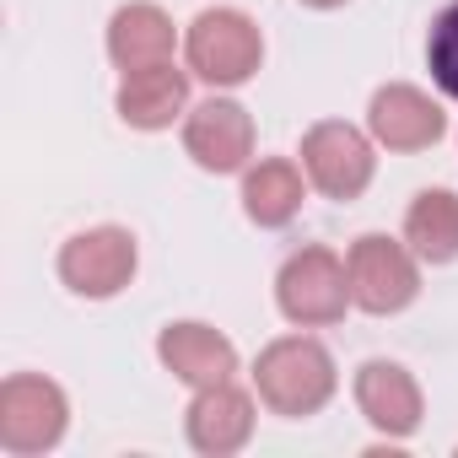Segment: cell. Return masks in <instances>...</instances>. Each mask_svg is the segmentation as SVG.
<instances>
[{
	"label": "cell",
	"mask_w": 458,
	"mask_h": 458,
	"mask_svg": "<svg viewBox=\"0 0 458 458\" xmlns=\"http://www.w3.org/2000/svg\"><path fill=\"white\" fill-rule=\"evenodd\" d=\"M254 394L281 420H308L340 394V367L318 335H281L254 356Z\"/></svg>",
	"instance_id": "cell-1"
},
{
	"label": "cell",
	"mask_w": 458,
	"mask_h": 458,
	"mask_svg": "<svg viewBox=\"0 0 458 458\" xmlns=\"http://www.w3.org/2000/svg\"><path fill=\"white\" fill-rule=\"evenodd\" d=\"M183 65L194 71V81H205L216 92H233V87H243V81L259 76V65H265V33L238 6H205L183 28Z\"/></svg>",
	"instance_id": "cell-2"
},
{
	"label": "cell",
	"mask_w": 458,
	"mask_h": 458,
	"mask_svg": "<svg viewBox=\"0 0 458 458\" xmlns=\"http://www.w3.org/2000/svg\"><path fill=\"white\" fill-rule=\"evenodd\" d=\"M276 308L286 324L297 329H329L340 324L356 302H351V270L335 249L324 243H302L297 254H286V265L276 270Z\"/></svg>",
	"instance_id": "cell-3"
},
{
	"label": "cell",
	"mask_w": 458,
	"mask_h": 458,
	"mask_svg": "<svg viewBox=\"0 0 458 458\" xmlns=\"http://www.w3.org/2000/svg\"><path fill=\"white\" fill-rule=\"evenodd\" d=\"M71 431V399L44 372H12L0 383V447L12 458H44Z\"/></svg>",
	"instance_id": "cell-4"
},
{
	"label": "cell",
	"mask_w": 458,
	"mask_h": 458,
	"mask_svg": "<svg viewBox=\"0 0 458 458\" xmlns=\"http://www.w3.org/2000/svg\"><path fill=\"white\" fill-rule=\"evenodd\" d=\"M297 157H302L308 183H313L324 199H335V205L361 199V194L372 189V178H377V140H372L367 130L345 124V119H318V124H308Z\"/></svg>",
	"instance_id": "cell-5"
},
{
	"label": "cell",
	"mask_w": 458,
	"mask_h": 458,
	"mask_svg": "<svg viewBox=\"0 0 458 458\" xmlns=\"http://www.w3.org/2000/svg\"><path fill=\"white\" fill-rule=\"evenodd\" d=\"M345 270H351V302L372 318H394L420 297V259L404 238L361 233L345 249Z\"/></svg>",
	"instance_id": "cell-6"
},
{
	"label": "cell",
	"mask_w": 458,
	"mask_h": 458,
	"mask_svg": "<svg viewBox=\"0 0 458 458\" xmlns=\"http://www.w3.org/2000/svg\"><path fill=\"white\" fill-rule=\"evenodd\" d=\"M55 270H60L65 292H76V297H87V302H108V297H119V292L135 281V270H140V243H135L130 226L103 221V226H87V233H76V238L60 243Z\"/></svg>",
	"instance_id": "cell-7"
},
{
	"label": "cell",
	"mask_w": 458,
	"mask_h": 458,
	"mask_svg": "<svg viewBox=\"0 0 458 458\" xmlns=\"http://www.w3.org/2000/svg\"><path fill=\"white\" fill-rule=\"evenodd\" d=\"M254 114L238 103V98H205L183 114V151L199 173H243L254 162Z\"/></svg>",
	"instance_id": "cell-8"
},
{
	"label": "cell",
	"mask_w": 458,
	"mask_h": 458,
	"mask_svg": "<svg viewBox=\"0 0 458 458\" xmlns=\"http://www.w3.org/2000/svg\"><path fill=\"white\" fill-rule=\"evenodd\" d=\"M351 394H356L361 420L383 442H410L426 420V394H420V383L404 361H388V356L361 361L356 377H351Z\"/></svg>",
	"instance_id": "cell-9"
},
{
	"label": "cell",
	"mask_w": 458,
	"mask_h": 458,
	"mask_svg": "<svg viewBox=\"0 0 458 458\" xmlns=\"http://www.w3.org/2000/svg\"><path fill=\"white\" fill-rule=\"evenodd\" d=\"M254 426H259V394H249L238 383L194 388V399L183 410V437L205 458H233V453H243L254 442Z\"/></svg>",
	"instance_id": "cell-10"
},
{
	"label": "cell",
	"mask_w": 458,
	"mask_h": 458,
	"mask_svg": "<svg viewBox=\"0 0 458 458\" xmlns=\"http://www.w3.org/2000/svg\"><path fill=\"white\" fill-rule=\"evenodd\" d=\"M367 135H372L383 151H399V157L431 151V146L447 135V108H442L431 92L410 87V81H388V87H377L372 103H367Z\"/></svg>",
	"instance_id": "cell-11"
},
{
	"label": "cell",
	"mask_w": 458,
	"mask_h": 458,
	"mask_svg": "<svg viewBox=\"0 0 458 458\" xmlns=\"http://www.w3.org/2000/svg\"><path fill=\"white\" fill-rule=\"evenodd\" d=\"M189 81L194 71L189 65H140V71H119V92H114V108L130 130L140 135H157V130H173L183 124V114L194 108L189 103Z\"/></svg>",
	"instance_id": "cell-12"
},
{
	"label": "cell",
	"mask_w": 458,
	"mask_h": 458,
	"mask_svg": "<svg viewBox=\"0 0 458 458\" xmlns=\"http://www.w3.org/2000/svg\"><path fill=\"white\" fill-rule=\"evenodd\" d=\"M157 361L183 383V388H216L238 377V345L226 340L216 324L178 318L157 335Z\"/></svg>",
	"instance_id": "cell-13"
},
{
	"label": "cell",
	"mask_w": 458,
	"mask_h": 458,
	"mask_svg": "<svg viewBox=\"0 0 458 458\" xmlns=\"http://www.w3.org/2000/svg\"><path fill=\"white\" fill-rule=\"evenodd\" d=\"M308 189H313V183H308L302 162H292V157H259V162L243 167V194H238V199H243V216H249L254 226L281 233V226L297 221Z\"/></svg>",
	"instance_id": "cell-14"
},
{
	"label": "cell",
	"mask_w": 458,
	"mask_h": 458,
	"mask_svg": "<svg viewBox=\"0 0 458 458\" xmlns=\"http://www.w3.org/2000/svg\"><path fill=\"white\" fill-rule=\"evenodd\" d=\"M178 49V28L162 6L151 0H130L108 17V60L119 71H140V65H162Z\"/></svg>",
	"instance_id": "cell-15"
},
{
	"label": "cell",
	"mask_w": 458,
	"mask_h": 458,
	"mask_svg": "<svg viewBox=\"0 0 458 458\" xmlns=\"http://www.w3.org/2000/svg\"><path fill=\"white\" fill-rule=\"evenodd\" d=\"M404 243L420 265L458 259V189H420L404 210Z\"/></svg>",
	"instance_id": "cell-16"
},
{
	"label": "cell",
	"mask_w": 458,
	"mask_h": 458,
	"mask_svg": "<svg viewBox=\"0 0 458 458\" xmlns=\"http://www.w3.org/2000/svg\"><path fill=\"white\" fill-rule=\"evenodd\" d=\"M426 71H431L437 92L458 103V0H447V6L431 17V33H426Z\"/></svg>",
	"instance_id": "cell-17"
},
{
	"label": "cell",
	"mask_w": 458,
	"mask_h": 458,
	"mask_svg": "<svg viewBox=\"0 0 458 458\" xmlns=\"http://www.w3.org/2000/svg\"><path fill=\"white\" fill-rule=\"evenodd\" d=\"M297 6H308V12H340L345 0H297Z\"/></svg>",
	"instance_id": "cell-18"
}]
</instances>
